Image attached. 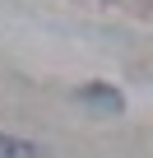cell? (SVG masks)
I'll list each match as a JSON object with an SVG mask.
<instances>
[{
	"instance_id": "1",
	"label": "cell",
	"mask_w": 153,
	"mask_h": 158,
	"mask_svg": "<svg viewBox=\"0 0 153 158\" xmlns=\"http://www.w3.org/2000/svg\"><path fill=\"white\" fill-rule=\"evenodd\" d=\"M0 158H46V149L19 135H0Z\"/></svg>"
},
{
	"instance_id": "2",
	"label": "cell",
	"mask_w": 153,
	"mask_h": 158,
	"mask_svg": "<svg viewBox=\"0 0 153 158\" xmlns=\"http://www.w3.org/2000/svg\"><path fill=\"white\" fill-rule=\"evenodd\" d=\"M79 102H98V107H107V112H121V93L107 89V84H88V89H79Z\"/></svg>"
}]
</instances>
